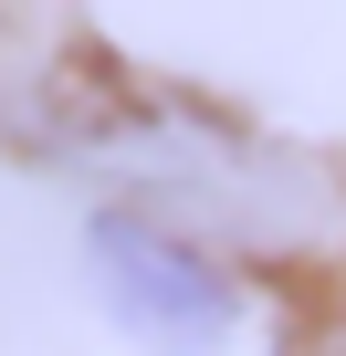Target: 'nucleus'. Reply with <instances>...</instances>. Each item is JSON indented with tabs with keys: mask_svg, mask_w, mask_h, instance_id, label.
Masks as SVG:
<instances>
[{
	"mask_svg": "<svg viewBox=\"0 0 346 356\" xmlns=\"http://www.w3.org/2000/svg\"><path fill=\"white\" fill-rule=\"evenodd\" d=\"M126 168H136V210L179 220L200 241H231V252H262V262H325L346 241V178L325 157L157 115V126H136Z\"/></svg>",
	"mask_w": 346,
	"mask_h": 356,
	"instance_id": "obj_1",
	"label": "nucleus"
},
{
	"mask_svg": "<svg viewBox=\"0 0 346 356\" xmlns=\"http://www.w3.org/2000/svg\"><path fill=\"white\" fill-rule=\"evenodd\" d=\"M84 262H95L105 314L157 356H221L242 335V273L221 262V241L157 220V210H105L84 231Z\"/></svg>",
	"mask_w": 346,
	"mask_h": 356,
	"instance_id": "obj_2",
	"label": "nucleus"
}]
</instances>
